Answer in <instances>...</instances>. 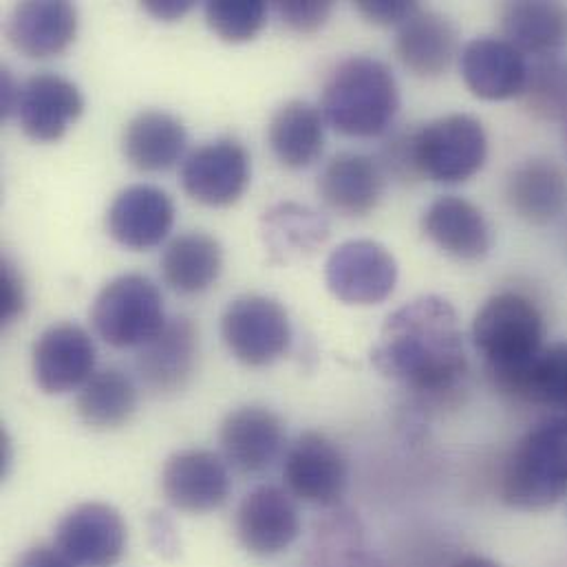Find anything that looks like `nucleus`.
Wrapping results in <instances>:
<instances>
[{"label": "nucleus", "mask_w": 567, "mask_h": 567, "mask_svg": "<svg viewBox=\"0 0 567 567\" xmlns=\"http://www.w3.org/2000/svg\"><path fill=\"white\" fill-rule=\"evenodd\" d=\"M144 9L159 20H177L193 9V0H146Z\"/></svg>", "instance_id": "nucleus-40"}, {"label": "nucleus", "mask_w": 567, "mask_h": 567, "mask_svg": "<svg viewBox=\"0 0 567 567\" xmlns=\"http://www.w3.org/2000/svg\"><path fill=\"white\" fill-rule=\"evenodd\" d=\"M224 270L221 244L206 233L175 237L162 255V277L171 289L193 296L217 284Z\"/></svg>", "instance_id": "nucleus-27"}, {"label": "nucleus", "mask_w": 567, "mask_h": 567, "mask_svg": "<svg viewBox=\"0 0 567 567\" xmlns=\"http://www.w3.org/2000/svg\"><path fill=\"white\" fill-rule=\"evenodd\" d=\"M78 33V11L66 0H24L7 20V38L27 58L62 53Z\"/></svg>", "instance_id": "nucleus-21"}, {"label": "nucleus", "mask_w": 567, "mask_h": 567, "mask_svg": "<svg viewBox=\"0 0 567 567\" xmlns=\"http://www.w3.org/2000/svg\"><path fill=\"white\" fill-rule=\"evenodd\" d=\"M221 336L230 353L248 367L279 360L291 342L284 305L275 298L250 293L235 298L221 316Z\"/></svg>", "instance_id": "nucleus-7"}, {"label": "nucleus", "mask_w": 567, "mask_h": 567, "mask_svg": "<svg viewBox=\"0 0 567 567\" xmlns=\"http://www.w3.org/2000/svg\"><path fill=\"white\" fill-rule=\"evenodd\" d=\"M329 0H281L277 2V11L285 24L298 33L318 31L331 16Z\"/></svg>", "instance_id": "nucleus-35"}, {"label": "nucleus", "mask_w": 567, "mask_h": 567, "mask_svg": "<svg viewBox=\"0 0 567 567\" xmlns=\"http://www.w3.org/2000/svg\"><path fill=\"white\" fill-rule=\"evenodd\" d=\"M384 173L367 155L340 153L322 171L318 193L327 208L342 217H364L384 195Z\"/></svg>", "instance_id": "nucleus-22"}, {"label": "nucleus", "mask_w": 567, "mask_h": 567, "mask_svg": "<svg viewBox=\"0 0 567 567\" xmlns=\"http://www.w3.org/2000/svg\"><path fill=\"white\" fill-rule=\"evenodd\" d=\"M137 409V386L122 369H102L80 389L75 400L78 417L93 431L124 426Z\"/></svg>", "instance_id": "nucleus-29"}, {"label": "nucleus", "mask_w": 567, "mask_h": 567, "mask_svg": "<svg viewBox=\"0 0 567 567\" xmlns=\"http://www.w3.org/2000/svg\"><path fill=\"white\" fill-rule=\"evenodd\" d=\"M502 502L517 511H546L567 495V415L533 426L511 451L499 482Z\"/></svg>", "instance_id": "nucleus-3"}, {"label": "nucleus", "mask_w": 567, "mask_h": 567, "mask_svg": "<svg viewBox=\"0 0 567 567\" xmlns=\"http://www.w3.org/2000/svg\"><path fill=\"white\" fill-rule=\"evenodd\" d=\"M162 493L166 502L182 513L204 515L217 511L230 495L228 464L213 451H179L164 464Z\"/></svg>", "instance_id": "nucleus-12"}, {"label": "nucleus", "mask_w": 567, "mask_h": 567, "mask_svg": "<svg viewBox=\"0 0 567 567\" xmlns=\"http://www.w3.org/2000/svg\"><path fill=\"white\" fill-rule=\"evenodd\" d=\"M400 91L391 69L369 55H351L324 82L320 111L349 137H378L395 120Z\"/></svg>", "instance_id": "nucleus-2"}, {"label": "nucleus", "mask_w": 567, "mask_h": 567, "mask_svg": "<svg viewBox=\"0 0 567 567\" xmlns=\"http://www.w3.org/2000/svg\"><path fill=\"white\" fill-rule=\"evenodd\" d=\"M250 184V155L237 140L221 137L197 146L182 166L184 190L204 206H233Z\"/></svg>", "instance_id": "nucleus-10"}, {"label": "nucleus", "mask_w": 567, "mask_h": 567, "mask_svg": "<svg viewBox=\"0 0 567 567\" xmlns=\"http://www.w3.org/2000/svg\"><path fill=\"white\" fill-rule=\"evenodd\" d=\"M175 224L173 199L155 186L124 188L106 213L109 235L124 248L148 250L159 246Z\"/></svg>", "instance_id": "nucleus-18"}, {"label": "nucleus", "mask_w": 567, "mask_h": 567, "mask_svg": "<svg viewBox=\"0 0 567 567\" xmlns=\"http://www.w3.org/2000/svg\"><path fill=\"white\" fill-rule=\"evenodd\" d=\"M457 51L453 22L431 9H417L398 27L395 53L400 62L420 78H435L449 69Z\"/></svg>", "instance_id": "nucleus-23"}, {"label": "nucleus", "mask_w": 567, "mask_h": 567, "mask_svg": "<svg viewBox=\"0 0 567 567\" xmlns=\"http://www.w3.org/2000/svg\"><path fill=\"white\" fill-rule=\"evenodd\" d=\"M284 477L289 495L296 499L320 508H338L347 491L349 468L329 437L305 431L285 455Z\"/></svg>", "instance_id": "nucleus-8"}, {"label": "nucleus", "mask_w": 567, "mask_h": 567, "mask_svg": "<svg viewBox=\"0 0 567 567\" xmlns=\"http://www.w3.org/2000/svg\"><path fill=\"white\" fill-rule=\"evenodd\" d=\"M266 241L275 255L285 252H311L329 237L327 221L298 204H281L266 213Z\"/></svg>", "instance_id": "nucleus-32"}, {"label": "nucleus", "mask_w": 567, "mask_h": 567, "mask_svg": "<svg viewBox=\"0 0 567 567\" xmlns=\"http://www.w3.org/2000/svg\"><path fill=\"white\" fill-rule=\"evenodd\" d=\"M499 391L567 415V342L544 347L535 360Z\"/></svg>", "instance_id": "nucleus-31"}, {"label": "nucleus", "mask_w": 567, "mask_h": 567, "mask_svg": "<svg viewBox=\"0 0 567 567\" xmlns=\"http://www.w3.org/2000/svg\"><path fill=\"white\" fill-rule=\"evenodd\" d=\"M324 281L329 291L347 305H378L395 289L398 264L384 246L355 239L329 255Z\"/></svg>", "instance_id": "nucleus-9"}, {"label": "nucleus", "mask_w": 567, "mask_h": 567, "mask_svg": "<svg viewBox=\"0 0 567 567\" xmlns=\"http://www.w3.org/2000/svg\"><path fill=\"white\" fill-rule=\"evenodd\" d=\"M546 324L539 307L524 293L502 291L484 302L473 320V344L502 389L544 349Z\"/></svg>", "instance_id": "nucleus-4"}, {"label": "nucleus", "mask_w": 567, "mask_h": 567, "mask_svg": "<svg viewBox=\"0 0 567 567\" xmlns=\"http://www.w3.org/2000/svg\"><path fill=\"white\" fill-rule=\"evenodd\" d=\"M371 362L384 378L411 391H451L468 367L455 307L442 296L402 305L386 318Z\"/></svg>", "instance_id": "nucleus-1"}, {"label": "nucleus", "mask_w": 567, "mask_h": 567, "mask_svg": "<svg viewBox=\"0 0 567 567\" xmlns=\"http://www.w3.org/2000/svg\"><path fill=\"white\" fill-rule=\"evenodd\" d=\"M268 7L261 0H210L206 20L226 42L252 40L266 24Z\"/></svg>", "instance_id": "nucleus-34"}, {"label": "nucleus", "mask_w": 567, "mask_h": 567, "mask_svg": "<svg viewBox=\"0 0 567 567\" xmlns=\"http://www.w3.org/2000/svg\"><path fill=\"white\" fill-rule=\"evenodd\" d=\"M235 530L239 544L255 557H277L300 535V515L279 486L250 491L237 508Z\"/></svg>", "instance_id": "nucleus-14"}, {"label": "nucleus", "mask_w": 567, "mask_h": 567, "mask_svg": "<svg viewBox=\"0 0 567 567\" xmlns=\"http://www.w3.org/2000/svg\"><path fill=\"white\" fill-rule=\"evenodd\" d=\"M188 135L184 124L164 111H142L124 128L122 151L126 159L146 173L175 166L184 155Z\"/></svg>", "instance_id": "nucleus-24"}, {"label": "nucleus", "mask_w": 567, "mask_h": 567, "mask_svg": "<svg viewBox=\"0 0 567 567\" xmlns=\"http://www.w3.org/2000/svg\"><path fill=\"white\" fill-rule=\"evenodd\" d=\"M55 548L75 566H115L126 550V524L109 504H80L60 519Z\"/></svg>", "instance_id": "nucleus-11"}, {"label": "nucleus", "mask_w": 567, "mask_h": 567, "mask_svg": "<svg viewBox=\"0 0 567 567\" xmlns=\"http://www.w3.org/2000/svg\"><path fill=\"white\" fill-rule=\"evenodd\" d=\"M24 309V285L16 266L4 257L0 264V322H13Z\"/></svg>", "instance_id": "nucleus-36"}, {"label": "nucleus", "mask_w": 567, "mask_h": 567, "mask_svg": "<svg viewBox=\"0 0 567 567\" xmlns=\"http://www.w3.org/2000/svg\"><path fill=\"white\" fill-rule=\"evenodd\" d=\"M219 444L226 464L235 471L266 473L284 451V420L266 406H241L221 422Z\"/></svg>", "instance_id": "nucleus-16"}, {"label": "nucleus", "mask_w": 567, "mask_h": 567, "mask_svg": "<svg viewBox=\"0 0 567 567\" xmlns=\"http://www.w3.org/2000/svg\"><path fill=\"white\" fill-rule=\"evenodd\" d=\"M358 11L369 18L375 24H402L406 18H411L420 4L409 0H358Z\"/></svg>", "instance_id": "nucleus-37"}, {"label": "nucleus", "mask_w": 567, "mask_h": 567, "mask_svg": "<svg viewBox=\"0 0 567 567\" xmlns=\"http://www.w3.org/2000/svg\"><path fill=\"white\" fill-rule=\"evenodd\" d=\"M453 567H499L495 561L491 559H484V557H466L462 561H457Z\"/></svg>", "instance_id": "nucleus-42"}, {"label": "nucleus", "mask_w": 567, "mask_h": 567, "mask_svg": "<svg viewBox=\"0 0 567 567\" xmlns=\"http://www.w3.org/2000/svg\"><path fill=\"white\" fill-rule=\"evenodd\" d=\"M462 78L466 86L484 100L517 97L526 89V55L506 38L482 35L462 49Z\"/></svg>", "instance_id": "nucleus-19"}, {"label": "nucleus", "mask_w": 567, "mask_h": 567, "mask_svg": "<svg viewBox=\"0 0 567 567\" xmlns=\"http://www.w3.org/2000/svg\"><path fill=\"white\" fill-rule=\"evenodd\" d=\"M528 109L546 120H567V62L557 55L537 58L528 66V80L524 89Z\"/></svg>", "instance_id": "nucleus-33"}, {"label": "nucleus", "mask_w": 567, "mask_h": 567, "mask_svg": "<svg viewBox=\"0 0 567 567\" xmlns=\"http://www.w3.org/2000/svg\"><path fill=\"white\" fill-rule=\"evenodd\" d=\"M199 331L186 316L171 318L166 327L144 347H140L135 369L144 384L155 395L182 391L197 364Z\"/></svg>", "instance_id": "nucleus-17"}, {"label": "nucleus", "mask_w": 567, "mask_h": 567, "mask_svg": "<svg viewBox=\"0 0 567 567\" xmlns=\"http://www.w3.org/2000/svg\"><path fill=\"white\" fill-rule=\"evenodd\" d=\"M84 97L80 89L51 71L35 73L20 84L16 115L35 142H55L82 115Z\"/></svg>", "instance_id": "nucleus-15"}, {"label": "nucleus", "mask_w": 567, "mask_h": 567, "mask_svg": "<svg viewBox=\"0 0 567 567\" xmlns=\"http://www.w3.org/2000/svg\"><path fill=\"white\" fill-rule=\"evenodd\" d=\"M270 148L287 168L311 166L324 144V124L320 111L305 100H289L270 120Z\"/></svg>", "instance_id": "nucleus-28"}, {"label": "nucleus", "mask_w": 567, "mask_h": 567, "mask_svg": "<svg viewBox=\"0 0 567 567\" xmlns=\"http://www.w3.org/2000/svg\"><path fill=\"white\" fill-rule=\"evenodd\" d=\"M488 157L482 122L466 113L437 117L402 142L393 164L437 184H460L477 175Z\"/></svg>", "instance_id": "nucleus-5"}, {"label": "nucleus", "mask_w": 567, "mask_h": 567, "mask_svg": "<svg viewBox=\"0 0 567 567\" xmlns=\"http://www.w3.org/2000/svg\"><path fill=\"white\" fill-rule=\"evenodd\" d=\"M309 566L389 567L367 546L360 522L347 511H336L318 524L309 548Z\"/></svg>", "instance_id": "nucleus-30"}, {"label": "nucleus", "mask_w": 567, "mask_h": 567, "mask_svg": "<svg viewBox=\"0 0 567 567\" xmlns=\"http://www.w3.org/2000/svg\"><path fill=\"white\" fill-rule=\"evenodd\" d=\"M31 367L35 384L49 395L82 389L95 369L93 338L75 322H58L35 340Z\"/></svg>", "instance_id": "nucleus-13"}, {"label": "nucleus", "mask_w": 567, "mask_h": 567, "mask_svg": "<svg viewBox=\"0 0 567 567\" xmlns=\"http://www.w3.org/2000/svg\"><path fill=\"white\" fill-rule=\"evenodd\" d=\"M151 539L159 555L173 557L177 553V533L173 522L164 513H155L151 517Z\"/></svg>", "instance_id": "nucleus-38"}, {"label": "nucleus", "mask_w": 567, "mask_h": 567, "mask_svg": "<svg viewBox=\"0 0 567 567\" xmlns=\"http://www.w3.org/2000/svg\"><path fill=\"white\" fill-rule=\"evenodd\" d=\"M91 322L104 342L131 349L148 344L168 320L157 285L144 275H122L95 296Z\"/></svg>", "instance_id": "nucleus-6"}, {"label": "nucleus", "mask_w": 567, "mask_h": 567, "mask_svg": "<svg viewBox=\"0 0 567 567\" xmlns=\"http://www.w3.org/2000/svg\"><path fill=\"white\" fill-rule=\"evenodd\" d=\"M424 235L457 261H482L493 246L484 213L468 199L446 195L435 199L422 217Z\"/></svg>", "instance_id": "nucleus-20"}, {"label": "nucleus", "mask_w": 567, "mask_h": 567, "mask_svg": "<svg viewBox=\"0 0 567 567\" xmlns=\"http://www.w3.org/2000/svg\"><path fill=\"white\" fill-rule=\"evenodd\" d=\"M13 567H75L58 548L38 546L27 550Z\"/></svg>", "instance_id": "nucleus-39"}, {"label": "nucleus", "mask_w": 567, "mask_h": 567, "mask_svg": "<svg viewBox=\"0 0 567 567\" xmlns=\"http://www.w3.org/2000/svg\"><path fill=\"white\" fill-rule=\"evenodd\" d=\"M499 16L506 40L524 55H557V51L567 42V9L561 2H506Z\"/></svg>", "instance_id": "nucleus-25"}, {"label": "nucleus", "mask_w": 567, "mask_h": 567, "mask_svg": "<svg viewBox=\"0 0 567 567\" xmlns=\"http://www.w3.org/2000/svg\"><path fill=\"white\" fill-rule=\"evenodd\" d=\"M513 210L537 226L550 224L567 208V175L550 159H530L508 179Z\"/></svg>", "instance_id": "nucleus-26"}, {"label": "nucleus", "mask_w": 567, "mask_h": 567, "mask_svg": "<svg viewBox=\"0 0 567 567\" xmlns=\"http://www.w3.org/2000/svg\"><path fill=\"white\" fill-rule=\"evenodd\" d=\"M18 91L20 86L13 82L9 71H2V115H9L11 111H16Z\"/></svg>", "instance_id": "nucleus-41"}]
</instances>
